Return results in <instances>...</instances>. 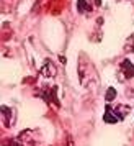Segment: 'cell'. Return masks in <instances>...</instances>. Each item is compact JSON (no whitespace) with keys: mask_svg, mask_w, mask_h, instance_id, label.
<instances>
[{"mask_svg":"<svg viewBox=\"0 0 134 146\" xmlns=\"http://www.w3.org/2000/svg\"><path fill=\"white\" fill-rule=\"evenodd\" d=\"M101 5V0H79L77 2V8L80 13H88L93 8H98Z\"/></svg>","mask_w":134,"mask_h":146,"instance_id":"cell-1","label":"cell"},{"mask_svg":"<svg viewBox=\"0 0 134 146\" xmlns=\"http://www.w3.org/2000/svg\"><path fill=\"white\" fill-rule=\"evenodd\" d=\"M123 118H124L123 113L113 112V107L106 105V108H105V115H103V120H105L106 123H116V121H121Z\"/></svg>","mask_w":134,"mask_h":146,"instance_id":"cell-2","label":"cell"},{"mask_svg":"<svg viewBox=\"0 0 134 146\" xmlns=\"http://www.w3.org/2000/svg\"><path fill=\"white\" fill-rule=\"evenodd\" d=\"M121 71L124 72V77L126 79H129V77H134V66L129 62V61H123L121 62Z\"/></svg>","mask_w":134,"mask_h":146,"instance_id":"cell-3","label":"cell"},{"mask_svg":"<svg viewBox=\"0 0 134 146\" xmlns=\"http://www.w3.org/2000/svg\"><path fill=\"white\" fill-rule=\"evenodd\" d=\"M39 95L46 100V102H54L56 105H59V100L56 99V92H54V89L53 90H51V89H44V92H41Z\"/></svg>","mask_w":134,"mask_h":146,"instance_id":"cell-4","label":"cell"},{"mask_svg":"<svg viewBox=\"0 0 134 146\" xmlns=\"http://www.w3.org/2000/svg\"><path fill=\"white\" fill-rule=\"evenodd\" d=\"M41 74H43V76H47V77H51V76L56 74V67H54V64L51 61H46V62H44V67L41 69Z\"/></svg>","mask_w":134,"mask_h":146,"instance_id":"cell-5","label":"cell"},{"mask_svg":"<svg viewBox=\"0 0 134 146\" xmlns=\"http://www.w3.org/2000/svg\"><path fill=\"white\" fill-rule=\"evenodd\" d=\"M114 97H116V90H114L113 87H110L108 92H106V95H105V99H106V102H111Z\"/></svg>","mask_w":134,"mask_h":146,"instance_id":"cell-6","label":"cell"}]
</instances>
